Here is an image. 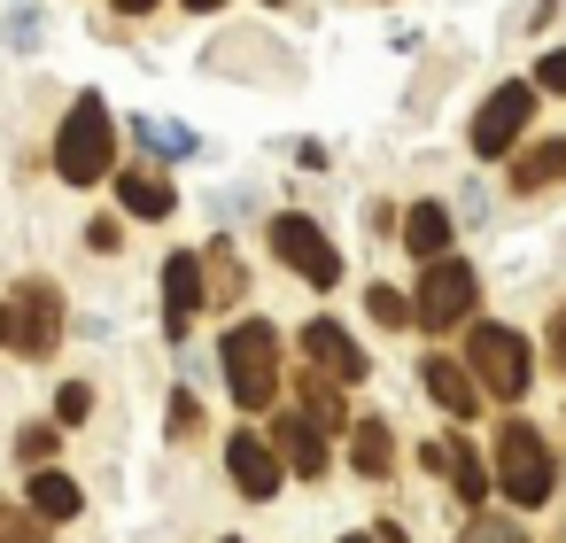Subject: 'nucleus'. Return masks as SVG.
I'll return each instance as SVG.
<instances>
[{
	"mask_svg": "<svg viewBox=\"0 0 566 543\" xmlns=\"http://www.w3.org/2000/svg\"><path fill=\"white\" fill-rule=\"evenodd\" d=\"M280 458H287V473L318 481V473H326V427H318L311 411H287V419H280Z\"/></svg>",
	"mask_w": 566,
	"mask_h": 543,
	"instance_id": "ddd939ff",
	"label": "nucleus"
},
{
	"mask_svg": "<svg viewBox=\"0 0 566 543\" xmlns=\"http://www.w3.org/2000/svg\"><path fill=\"white\" fill-rule=\"evenodd\" d=\"M272 249H280V257H287V272H303L311 288H334V280H342V249H334L311 218H295V210H287V218H272Z\"/></svg>",
	"mask_w": 566,
	"mask_h": 543,
	"instance_id": "0eeeda50",
	"label": "nucleus"
},
{
	"mask_svg": "<svg viewBox=\"0 0 566 543\" xmlns=\"http://www.w3.org/2000/svg\"><path fill=\"white\" fill-rule=\"evenodd\" d=\"M171 435H202V404H195V388L171 396Z\"/></svg>",
	"mask_w": 566,
	"mask_h": 543,
	"instance_id": "a878e982",
	"label": "nucleus"
},
{
	"mask_svg": "<svg viewBox=\"0 0 566 543\" xmlns=\"http://www.w3.org/2000/svg\"><path fill=\"white\" fill-rule=\"evenodd\" d=\"M419 458H427V473H450V489H458L465 504H481V497H489V466H481L458 435H450V442H427Z\"/></svg>",
	"mask_w": 566,
	"mask_h": 543,
	"instance_id": "4468645a",
	"label": "nucleus"
},
{
	"mask_svg": "<svg viewBox=\"0 0 566 543\" xmlns=\"http://www.w3.org/2000/svg\"><path fill=\"white\" fill-rule=\"evenodd\" d=\"M226 473H233V489H241V497H256V504H264V497H280L287 458H280L264 435H249V427H241V435L226 442Z\"/></svg>",
	"mask_w": 566,
	"mask_h": 543,
	"instance_id": "1a4fd4ad",
	"label": "nucleus"
},
{
	"mask_svg": "<svg viewBox=\"0 0 566 543\" xmlns=\"http://www.w3.org/2000/svg\"><path fill=\"white\" fill-rule=\"evenodd\" d=\"M202 303H210V295H202V257H195V249L164 257V334H171V342H187V319H195Z\"/></svg>",
	"mask_w": 566,
	"mask_h": 543,
	"instance_id": "9d476101",
	"label": "nucleus"
},
{
	"mask_svg": "<svg viewBox=\"0 0 566 543\" xmlns=\"http://www.w3.org/2000/svg\"><path fill=\"white\" fill-rule=\"evenodd\" d=\"M535 86H543V94H566V48H551V55L535 63Z\"/></svg>",
	"mask_w": 566,
	"mask_h": 543,
	"instance_id": "bb28decb",
	"label": "nucleus"
},
{
	"mask_svg": "<svg viewBox=\"0 0 566 543\" xmlns=\"http://www.w3.org/2000/svg\"><path fill=\"white\" fill-rule=\"evenodd\" d=\"M303 411L318 419V427H342L349 411H342V396H334V380L326 373H303Z\"/></svg>",
	"mask_w": 566,
	"mask_h": 543,
	"instance_id": "412c9836",
	"label": "nucleus"
},
{
	"mask_svg": "<svg viewBox=\"0 0 566 543\" xmlns=\"http://www.w3.org/2000/svg\"><path fill=\"white\" fill-rule=\"evenodd\" d=\"M241 288H249V280H241V257H233V249L218 241V249L202 257V295H210V303H233Z\"/></svg>",
	"mask_w": 566,
	"mask_h": 543,
	"instance_id": "aec40b11",
	"label": "nucleus"
},
{
	"mask_svg": "<svg viewBox=\"0 0 566 543\" xmlns=\"http://www.w3.org/2000/svg\"><path fill=\"white\" fill-rule=\"evenodd\" d=\"M342 543H373V535H342Z\"/></svg>",
	"mask_w": 566,
	"mask_h": 543,
	"instance_id": "473e14b6",
	"label": "nucleus"
},
{
	"mask_svg": "<svg viewBox=\"0 0 566 543\" xmlns=\"http://www.w3.org/2000/svg\"><path fill=\"white\" fill-rule=\"evenodd\" d=\"M0 349H9V303H0Z\"/></svg>",
	"mask_w": 566,
	"mask_h": 543,
	"instance_id": "2f4dec72",
	"label": "nucleus"
},
{
	"mask_svg": "<svg viewBox=\"0 0 566 543\" xmlns=\"http://www.w3.org/2000/svg\"><path fill=\"white\" fill-rule=\"evenodd\" d=\"M349 458H357V473H373V481H380V473L396 466V435H388L380 419H365V427H349Z\"/></svg>",
	"mask_w": 566,
	"mask_h": 543,
	"instance_id": "a211bd4d",
	"label": "nucleus"
},
{
	"mask_svg": "<svg viewBox=\"0 0 566 543\" xmlns=\"http://www.w3.org/2000/svg\"><path fill=\"white\" fill-rule=\"evenodd\" d=\"M117 202H125L133 218H171V202H179V195H171V179H164V171L133 164V171L117 179Z\"/></svg>",
	"mask_w": 566,
	"mask_h": 543,
	"instance_id": "2eb2a0df",
	"label": "nucleus"
},
{
	"mask_svg": "<svg viewBox=\"0 0 566 543\" xmlns=\"http://www.w3.org/2000/svg\"><path fill=\"white\" fill-rule=\"evenodd\" d=\"M218 365H226V388L241 411H272L280 396V334L264 319H233L226 342H218Z\"/></svg>",
	"mask_w": 566,
	"mask_h": 543,
	"instance_id": "f257e3e1",
	"label": "nucleus"
},
{
	"mask_svg": "<svg viewBox=\"0 0 566 543\" xmlns=\"http://www.w3.org/2000/svg\"><path fill=\"white\" fill-rule=\"evenodd\" d=\"M403 249L427 264V257H450V210L442 202H411L403 210Z\"/></svg>",
	"mask_w": 566,
	"mask_h": 543,
	"instance_id": "dca6fc26",
	"label": "nucleus"
},
{
	"mask_svg": "<svg viewBox=\"0 0 566 543\" xmlns=\"http://www.w3.org/2000/svg\"><path fill=\"white\" fill-rule=\"evenodd\" d=\"M55 334H63V288H55V280H24V288H17V311H9V349L48 357Z\"/></svg>",
	"mask_w": 566,
	"mask_h": 543,
	"instance_id": "423d86ee",
	"label": "nucleus"
},
{
	"mask_svg": "<svg viewBox=\"0 0 566 543\" xmlns=\"http://www.w3.org/2000/svg\"><path fill=\"white\" fill-rule=\"evenodd\" d=\"M303 357H311V373H326V380H342V388L365 380V349H357L334 319H311V326H303Z\"/></svg>",
	"mask_w": 566,
	"mask_h": 543,
	"instance_id": "9b49d317",
	"label": "nucleus"
},
{
	"mask_svg": "<svg viewBox=\"0 0 566 543\" xmlns=\"http://www.w3.org/2000/svg\"><path fill=\"white\" fill-rule=\"evenodd\" d=\"M365 303H373V319H380V326H403V319H411V303H403L396 288H380V280L365 288Z\"/></svg>",
	"mask_w": 566,
	"mask_h": 543,
	"instance_id": "b1692460",
	"label": "nucleus"
},
{
	"mask_svg": "<svg viewBox=\"0 0 566 543\" xmlns=\"http://www.w3.org/2000/svg\"><path fill=\"white\" fill-rule=\"evenodd\" d=\"M496 489L512 504H551V450L527 419H504L496 427Z\"/></svg>",
	"mask_w": 566,
	"mask_h": 543,
	"instance_id": "20e7f679",
	"label": "nucleus"
},
{
	"mask_svg": "<svg viewBox=\"0 0 566 543\" xmlns=\"http://www.w3.org/2000/svg\"><path fill=\"white\" fill-rule=\"evenodd\" d=\"M272 9H280V0H272Z\"/></svg>",
	"mask_w": 566,
	"mask_h": 543,
	"instance_id": "72a5a7b5",
	"label": "nucleus"
},
{
	"mask_svg": "<svg viewBox=\"0 0 566 543\" xmlns=\"http://www.w3.org/2000/svg\"><path fill=\"white\" fill-rule=\"evenodd\" d=\"M543 342H551V365H566V319H551V334H543Z\"/></svg>",
	"mask_w": 566,
	"mask_h": 543,
	"instance_id": "c85d7f7f",
	"label": "nucleus"
},
{
	"mask_svg": "<svg viewBox=\"0 0 566 543\" xmlns=\"http://www.w3.org/2000/svg\"><path fill=\"white\" fill-rule=\"evenodd\" d=\"M109 164H117L109 102L102 94H78L71 117H63V133H55V171H63V187H94V179H109Z\"/></svg>",
	"mask_w": 566,
	"mask_h": 543,
	"instance_id": "f03ea898",
	"label": "nucleus"
},
{
	"mask_svg": "<svg viewBox=\"0 0 566 543\" xmlns=\"http://www.w3.org/2000/svg\"><path fill=\"white\" fill-rule=\"evenodd\" d=\"M473 543H527V535H520V528H504V520H496V528H473Z\"/></svg>",
	"mask_w": 566,
	"mask_h": 543,
	"instance_id": "cd10ccee",
	"label": "nucleus"
},
{
	"mask_svg": "<svg viewBox=\"0 0 566 543\" xmlns=\"http://www.w3.org/2000/svg\"><path fill=\"white\" fill-rule=\"evenodd\" d=\"M551 179H566V140H535L512 164V187H551Z\"/></svg>",
	"mask_w": 566,
	"mask_h": 543,
	"instance_id": "6ab92c4d",
	"label": "nucleus"
},
{
	"mask_svg": "<svg viewBox=\"0 0 566 543\" xmlns=\"http://www.w3.org/2000/svg\"><path fill=\"white\" fill-rule=\"evenodd\" d=\"M465 373L481 380V396H496V404H520L527 396V342L512 334V326H473L465 334Z\"/></svg>",
	"mask_w": 566,
	"mask_h": 543,
	"instance_id": "7ed1b4c3",
	"label": "nucleus"
},
{
	"mask_svg": "<svg viewBox=\"0 0 566 543\" xmlns=\"http://www.w3.org/2000/svg\"><path fill=\"white\" fill-rule=\"evenodd\" d=\"M427 396H434L450 419H481V380H473L458 357H427Z\"/></svg>",
	"mask_w": 566,
	"mask_h": 543,
	"instance_id": "f8f14e48",
	"label": "nucleus"
},
{
	"mask_svg": "<svg viewBox=\"0 0 566 543\" xmlns=\"http://www.w3.org/2000/svg\"><path fill=\"white\" fill-rule=\"evenodd\" d=\"M187 9H195V17H210V9H226V0H187Z\"/></svg>",
	"mask_w": 566,
	"mask_h": 543,
	"instance_id": "7c9ffc66",
	"label": "nucleus"
},
{
	"mask_svg": "<svg viewBox=\"0 0 566 543\" xmlns=\"http://www.w3.org/2000/svg\"><path fill=\"white\" fill-rule=\"evenodd\" d=\"M140 140L164 148V156H195V133H179V125H140Z\"/></svg>",
	"mask_w": 566,
	"mask_h": 543,
	"instance_id": "393cba45",
	"label": "nucleus"
},
{
	"mask_svg": "<svg viewBox=\"0 0 566 543\" xmlns=\"http://www.w3.org/2000/svg\"><path fill=\"white\" fill-rule=\"evenodd\" d=\"M527 117H535V86H496L473 117V156H504L527 133Z\"/></svg>",
	"mask_w": 566,
	"mask_h": 543,
	"instance_id": "6e6552de",
	"label": "nucleus"
},
{
	"mask_svg": "<svg viewBox=\"0 0 566 543\" xmlns=\"http://www.w3.org/2000/svg\"><path fill=\"white\" fill-rule=\"evenodd\" d=\"M473 295H481V280H473V264H458V257H427V272H419V303H411V319H419V326H458V319L473 311Z\"/></svg>",
	"mask_w": 566,
	"mask_h": 543,
	"instance_id": "39448f33",
	"label": "nucleus"
},
{
	"mask_svg": "<svg viewBox=\"0 0 566 543\" xmlns=\"http://www.w3.org/2000/svg\"><path fill=\"white\" fill-rule=\"evenodd\" d=\"M117 9H125V17H148V9H156V0H117Z\"/></svg>",
	"mask_w": 566,
	"mask_h": 543,
	"instance_id": "c756f323",
	"label": "nucleus"
},
{
	"mask_svg": "<svg viewBox=\"0 0 566 543\" xmlns=\"http://www.w3.org/2000/svg\"><path fill=\"white\" fill-rule=\"evenodd\" d=\"M0 543H48V520L24 504H0Z\"/></svg>",
	"mask_w": 566,
	"mask_h": 543,
	"instance_id": "4be33fe9",
	"label": "nucleus"
},
{
	"mask_svg": "<svg viewBox=\"0 0 566 543\" xmlns=\"http://www.w3.org/2000/svg\"><path fill=\"white\" fill-rule=\"evenodd\" d=\"M78 504H86V497H78V481H71L63 466H40V473H32V512H40L48 528H55V520H78Z\"/></svg>",
	"mask_w": 566,
	"mask_h": 543,
	"instance_id": "f3484780",
	"label": "nucleus"
},
{
	"mask_svg": "<svg viewBox=\"0 0 566 543\" xmlns=\"http://www.w3.org/2000/svg\"><path fill=\"white\" fill-rule=\"evenodd\" d=\"M86 411H94V388H86V380H63V396H55V427H78Z\"/></svg>",
	"mask_w": 566,
	"mask_h": 543,
	"instance_id": "5701e85b",
	"label": "nucleus"
}]
</instances>
